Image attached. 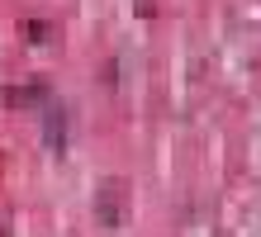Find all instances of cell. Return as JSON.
Here are the masks:
<instances>
[{"label": "cell", "instance_id": "1", "mask_svg": "<svg viewBox=\"0 0 261 237\" xmlns=\"http://www.w3.org/2000/svg\"><path fill=\"white\" fill-rule=\"evenodd\" d=\"M119 195H124V185H119V180H105L100 199H95V214L105 218V228H119V223H124V209H119Z\"/></svg>", "mask_w": 261, "mask_h": 237}, {"label": "cell", "instance_id": "2", "mask_svg": "<svg viewBox=\"0 0 261 237\" xmlns=\"http://www.w3.org/2000/svg\"><path fill=\"white\" fill-rule=\"evenodd\" d=\"M29 38H34V43H48V38H53V29L34 19V24H29Z\"/></svg>", "mask_w": 261, "mask_h": 237}]
</instances>
